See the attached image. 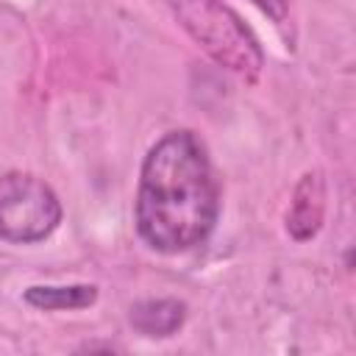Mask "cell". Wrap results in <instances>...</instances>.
Wrapping results in <instances>:
<instances>
[{
	"label": "cell",
	"mask_w": 356,
	"mask_h": 356,
	"mask_svg": "<svg viewBox=\"0 0 356 356\" xmlns=\"http://www.w3.org/2000/svg\"><path fill=\"white\" fill-rule=\"evenodd\" d=\"M323 214H325V186L320 172H306L289 200V211H286V231L292 239L306 242L312 239L320 225H323Z\"/></svg>",
	"instance_id": "obj_4"
},
{
	"label": "cell",
	"mask_w": 356,
	"mask_h": 356,
	"mask_svg": "<svg viewBox=\"0 0 356 356\" xmlns=\"http://www.w3.org/2000/svg\"><path fill=\"white\" fill-rule=\"evenodd\" d=\"M61 222L58 195L31 172H6L0 178V239L33 245L47 239Z\"/></svg>",
	"instance_id": "obj_3"
},
{
	"label": "cell",
	"mask_w": 356,
	"mask_h": 356,
	"mask_svg": "<svg viewBox=\"0 0 356 356\" xmlns=\"http://www.w3.org/2000/svg\"><path fill=\"white\" fill-rule=\"evenodd\" d=\"M170 11L209 58L242 81L259 78L264 67L261 44L231 6L222 0H170Z\"/></svg>",
	"instance_id": "obj_2"
},
{
	"label": "cell",
	"mask_w": 356,
	"mask_h": 356,
	"mask_svg": "<svg viewBox=\"0 0 356 356\" xmlns=\"http://www.w3.org/2000/svg\"><path fill=\"white\" fill-rule=\"evenodd\" d=\"M259 11H264L270 19H275V22H281L284 17H286V0H250Z\"/></svg>",
	"instance_id": "obj_7"
},
{
	"label": "cell",
	"mask_w": 356,
	"mask_h": 356,
	"mask_svg": "<svg viewBox=\"0 0 356 356\" xmlns=\"http://www.w3.org/2000/svg\"><path fill=\"white\" fill-rule=\"evenodd\" d=\"M220 214V189L203 142L192 131L164 134L142 159L134 222L156 253H184L206 242Z\"/></svg>",
	"instance_id": "obj_1"
},
{
	"label": "cell",
	"mask_w": 356,
	"mask_h": 356,
	"mask_svg": "<svg viewBox=\"0 0 356 356\" xmlns=\"http://www.w3.org/2000/svg\"><path fill=\"white\" fill-rule=\"evenodd\" d=\"M186 320V306L175 298L139 300L131 309V325L142 337H172Z\"/></svg>",
	"instance_id": "obj_5"
},
{
	"label": "cell",
	"mask_w": 356,
	"mask_h": 356,
	"mask_svg": "<svg viewBox=\"0 0 356 356\" xmlns=\"http://www.w3.org/2000/svg\"><path fill=\"white\" fill-rule=\"evenodd\" d=\"M25 303L33 309L44 312H72V309H86L97 300V286L92 284H64V286H28L25 289Z\"/></svg>",
	"instance_id": "obj_6"
}]
</instances>
